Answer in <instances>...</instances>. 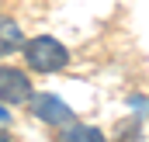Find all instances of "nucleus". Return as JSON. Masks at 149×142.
Wrapping results in <instances>:
<instances>
[{"label": "nucleus", "mask_w": 149, "mask_h": 142, "mask_svg": "<svg viewBox=\"0 0 149 142\" xmlns=\"http://www.w3.org/2000/svg\"><path fill=\"white\" fill-rule=\"evenodd\" d=\"M24 31H21V24L17 21H10V17H0V59H7V56H14V52H21L24 49Z\"/></svg>", "instance_id": "nucleus-4"}, {"label": "nucleus", "mask_w": 149, "mask_h": 142, "mask_svg": "<svg viewBox=\"0 0 149 142\" xmlns=\"http://www.w3.org/2000/svg\"><path fill=\"white\" fill-rule=\"evenodd\" d=\"M56 142H108V139H104V132H101L97 125H87V121H70V125H63V128H59Z\"/></svg>", "instance_id": "nucleus-5"}, {"label": "nucleus", "mask_w": 149, "mask_h": 142, "mask_svg": "<svg viewBox=\"0 0 149 142\" xmlns=\"http://www.w3.org/2000/svg\"><path fill=\"white\" fill-rule=\"evenodd\" d=\"M24 66L31 73H63L70 66V49L52 35H35L24 42Z\"/></svg>", "instance_id": "nucleus-1"}, {"label": "nucleus", "mask_w": 149, "mask_h": 142, "mask_svg": "<svg viewBox=\"0 0 149 142\" xmlns=\"http://www.w3.org/2000/svg\"><path fill=\"white\" fill-rule=\"evenodd\" d=\"M31 111H35L38 121H45V125H52V128H63V125H70V121H76L73 107L66 104L59 94H38L31 97Z\"/></svg>", "instance_id": "nucleus-3"}, {"label": "nucleus", "mask_w": 149, "mask_h": 142, "mask_svg": "<svg viewBox=\"0 0 149 142\" xmlns=\"http://www.w3.org/2000/svg\"><path fill=\"white\" fill-rule=\"evenodd\" d=\"M0 142H10V135H7V132H3V128H0Z\"/></svg>", "instance_id": "nucleus-7"}, {"label": "nucleus", "mask_w": 149, "mask_h": 142, "mask_svg": "<svg viewBox=\"0 0 149 142\" xmlns=\"http://www.w3.org/2000/svg\"><path fill=\"white\" fill-rule=\"evenodd\" d=\"M3 121H10V114H7V107L0 104V125H3Z\"/></svg>", "instance_id": "nucleus-6"}, {"label": "nucleus", "mask_w": 149, "mask_h": 142, "mask_svg": "<svg viewBox=\"0 0 149 142\" xmlns=\"http://www.w3.org/2000/svg\"><path fill=\"white\" fill-rule=\"evenodd\" d=\"M35 87L31 76L21 66H0V104L3 107H17V104H31Z\"/></svg>", "instance_id": "nucleus-2"}]
</instances>
